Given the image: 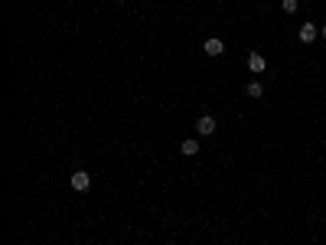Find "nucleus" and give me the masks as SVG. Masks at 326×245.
I'll return each instance as SVG.
<instances>
[{"instance_id": "1a4fd4ad", "label": "nucleus", "mask_w": 326, "mask_h": 245, "mask_svg": "<svg viewBox=\"0 0 326 245\" xmlns=\"http://www.w3.org/2000/svg\"><path fill=\"white\" fill-rule=\"evenodd\" d=\"M320 36H323V39H326V27H323V30H320Z\"/></svg>"}, {"instance_id": "6e6552de", "label": "nucleus", "mask_w": 326, "mask_h": 245, "mask_svg": "<svg viewBox=\"0 0 326 245\" xmlns=\"http://www.w3.org/2000/svg\"><path fill=\"white\" fill-rule=\"evenodd\" d=\"M281 10L284 13H297V0H281Z\"/></svg>"}, {"instance_id": "39448f33", "label": "nucleus", "mask_w": 326, "mask_h": 245, "mask_svg": "<svg viewBox=\"0 0 326 245\" xmlns=\"http://www.w3.org/2000/svg\"><path fill=\"white\" fill-rule=\"evenodd\" d=\"M199 151H202V147H199V141H196V137H186V141L180 144V154H183V157H196Z\"/></svg>"}, {"instance_id": "f257e3e1", "label": "nucleus", "mask_w": 326, "mask_h": 245, "mask_svg": "<svg viewBox=\"0 0 326 245\" xmlns=\"http://www.w3.org/2000/svg\"><path fill=\"white\" fill-rule=\"evenodd\" d=\"M216 127H218V121L212 118V115H199V121H196V131H199L202 137H209V134H216Z\"/></svg>"}, {"instance_id": "f03ea898", "label": "nucleus", "mask_w": 326, "mask_h": 245, "mask_svg": "<svg viewBox=\"0 0 326 245\" xmlns=\"http://www.w3.org/2000/svg\"><path fill=\"white\" fill-rule=\"evenodd\" d=\"M317 36H320V30L317 27H313V23H310V20H307V23H303V27H300L297 30V39H300V43H317Z\"/></svg>"}, {"instance_id": "0eeeda50", "label": "nucleus", "mask_w": 326, "mask_h": 245, "mask_svg": "<svg viewBox=\"0 0 326 245\" xmlns=\"http://www.w3.org/2000/svg\"><path fill=\"white\" fill-rule=\"evenodd\" d=\"M244 95H248V98H261V95H264V85H261L258 79H251L248 85H244Z\"/></svg>"}, {"instance_id": "7ed1b4c3", "label": "nucleus", "mask_w": 326, "mask_h": 245, "mask_svg": "<svg viewBox=\"0 0 326 245\" xmlns=\"http://www.w3.org/2000/svg\"><path fill=\"white\" fill-rule=\"evenodd\" d=\"M202 53H206V56H222V53H225V43H222L218 36H209L206 43H202Z\"/></svg>"}, {"instance_id": "20e7f679", "label": "nucleus", "mask_w": 326, "mask_h": 245, "mask_svg": "<svg viewBox=\"0 0 326 245\" xmlns=\"http://www.w3.org/2000/svg\"><path fill=\"white\" fill-rule=\"evenodd\" d=\"M88 186H91V177H88L85 170H75V173H72V190H75V193H85Z\"/></svg>"}, {"instance_id": "9d476101", "label": "nucleus", "mask_w": 326, "mask_h": 245, "mask_svg": "<svg viewBox=\"0 0 326 245\" xmlns=\"http://www.w3.org/2000/svg\"><path fill=\"white\" fill-rule=\"evenodd\" d=\"M160 245H170V242H160Z\"/></svg>"}, {"instance_id": "423d86ee", "label": "nucleus", "mask_w": 326, "mask_h": 245, "mask_svg": "<svg viewBox=\"0 0 326 245\" xmlns=\"http://www.w3.org/2000/svg\"><path fill=\"white\" fill-rule=\"evenodd\" d=\"M248 69H251V72H264V69H268V59H264L261 53H251L248 56Z\"/></svg>"}]
</instances>
